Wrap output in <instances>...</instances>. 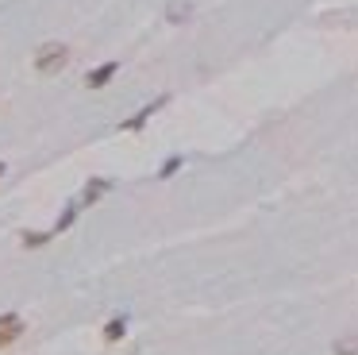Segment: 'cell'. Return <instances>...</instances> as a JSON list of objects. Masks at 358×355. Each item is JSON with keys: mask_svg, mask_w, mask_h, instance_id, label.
Here are the masks:
<instances>
[{"mask_svg": "<svg viewBox=\"0 0 358 355\" xmlns=\"http://www.w3.org/2000/svg\"><path fill=\"white\" fill-rule=\"evenodd\" d=\"M162 105H166V100H155V105H146V109H143V112H135V116L127 120L124 128H127V131H139V128H143V124H146V120H150V116H155V112H158V109H162Z\"/></svg>", "mask_w": 358, "mask_h": 355, "instance_id": "5", "label": "cell"}, {"mask_svg": "<svg viewBox=\"0 0 358 355\" xmlns=\"http://www.w3.org/2000/svg\"><path fill=\"white\" fill-rule=\"evenodd\" d=\"M0 178H4V162H0Z\"/></svg>", "mask_w": 358, "mask_h": 355, "instance_id": "11", "label": "cell"}, {"mask_svg": "<svg viewBox=\"0 0 358 355\" xmlns=\"http://www.w3.org/2000/svg\"><path fill=\"white\" fill-rule=\"evenodd\" d=\"M331 352H335V355H358V332L339 336L335 344H331Z\"/></svg>", "mask_w": 358, "mask_h": 355, "instance_id": "6", "label": "cell"}, {"mask_svg": "<svg viewBox=\"0 0 358 355\" xmlns=\"http://www.w3.org/2000/svg\"><path fill=\"white\" fill-rule=\"evenodd\" d=\"M124 332H127V321H124V316H112V321L104 325V340H108V344L124 340Z\"/></svg>", "mask_w": 358, "mask_h": 355, "instance_id": "8", "label": "cell"}, {"mask_svg": "<svg viewBox=\"0 0 358 355\" xmlns=\"http://www.w3.org/2000/svg\"><path fill=\"white\" fill-rule=\"evenodd\" d=\"M116 74H120V62H104V66H97L93 74H89V85H93V89H104L108 81L116 78Z\"/></svg>", "mask_w": 358, "mask_h": 355, "instance_id": "3", "label": "cell"}, {"mask_svg": "<svg viewBox=\"0 0 358 355\" xmlns=\"http://www.w3.org/2000/svg\"><path fill=\"white\" fill-rule=\"evenodd\" d=\"M108 189H112V182H108V178H97V182H89L85 193H81V205H93V201H100Z\"/></svg>", "mask_w": 358, "mask_h": 355, "instance_id": "4", "label": "cell"}, {"mask_svg": "<svg viewBox=\"0 0 358 355\" xmlns=\"http://www.w3.org/2000/svg\"><path fill=\"white\" fill-rule=\"evenodd\" d=\"M189 16H193V4H189V0H174L170 12H166V20L170 23H181V20H189Z\"/></svg>", "mask_w": 358, "mask_h": 355, "instance_id": "7", "label": "cell"}, {"mask_svg": "<svg viewBox=\"0 0 358 355\" xmlns=\"http://www.w3.org/2000/svg\"><path fill=\"white\" fill-rule=\"evenodd\" d=\"M185 158L181 155H174V158H166V166H162V178H170V174H177V166H181Z\"/></svg>", "mask_w": 358, "mask_h": 355, "instance_id": "10", "label": "cell"}, {"mask_svg": "<svg viewBox=\"0 0 358 355\" xmlns=\"http://www.w3.org/2000/svg\"><path fill=\"white\" fill-rule=\"evenodd\" d=\"M23 336V321L16 313H4L0 316V347H8V344H16Z\"/></svg>", "mask_w": 358, "mask_h": 355, "instance_id": "2", "label": "cell"}, {"mask_svg": "<svg viewBox=\"0 0 358 355\" xmlns=\"http://www.w3.org/2000/svg\"><path fill=\"white\" fill-rule=\"evenodd\" d=\"M66 62H69V50L62 47V43H47V47H39V54H35V69H39V74H58Z\"/></svg>", "mask_w": 358, "mask_h": 355, "instance_id": "1", "label": "cell"}, {"mask_svg": "<svg viewBox=\"0 0 358 355\" xmlns=\"http://www.w3.org/2000/svg\"><path fill=\"white\" fill-rule=\"evenodd\" d=\"M47 232H35V236H31V232H27V236H23V247H43V244H47Z\"/></svg>", "mask_w": 358, "mask_h": 355, "instance_id": "9", "label": "cell"}]
</instances>
